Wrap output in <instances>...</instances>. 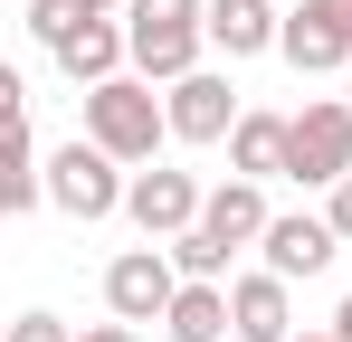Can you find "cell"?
Wrapping results in <instances>:
<instances>
[{
  "label": "cell",
  "instance_id": "6da1fadb",
  "mask_svg": "<svg viewBox=\"0 0 352 342\" xmlns=\"http://www.w3.org/2000/svg\"><path fill=\"white\" fill-rule=\"evenodd\" d=\"M124 38H133V76L181 86L210 48V0H124Z\"/></svg>",
  "mask_w": 352,
  "mask_h": 342
},
{
  "label": "cell",
  "instance_id": "7a4b0ae2",
  "mask_svg": "<svg viewBox=\"0 0 352 342\" xmlns=\"http://www.w3.org/2000/svg\"><path fill=\"white\" fill-rule=\"evenodd\" d=\"M172 133V105L153 95V76H105L86 86V143H105L115 162H153Z\"/></svg>",
  "mask_w": 352,
  "mask_h": 342
},
{
  "label": "cell",
  "instance_id": "3957f363",
  "mask_svg": "<svg viewBox=\"0 0 352 342\" xmlns=\"http://www.w3.org/2000/svg\"><path fill=\"white\" fill-rule=\"evenodd\" d=\"M286 181H314V190L352 181V105L343 95H314L286 124Z\"/></svg>",
  "mask_w": 352,
  "mask_h": 342
},
{
  "label": "cell",
  "instance_id": "277c9868",
  "mask_svg": "<svg viewBox=\"0 0 352 342\" xmlns=\"http://www.w3.org/2000/svg\"><path fill=\"white\" fill-rule=\"evenodd\" d=\"M124 162L105 152V143H67V152H48V200H58L67 219H115L124 209Z\"/></svg>",
  "mask_w": 352,
  "mask_h": 342
},
{
  "label": "cell",
  "instance_id": "5b68a950",
  "mask_svg": "<svg viewBox=\"0 0 352 342\" xmlns=\"http://www.w3.org/2000/svg\"><path fill=\"white\" fill-rule=\"evenodd\" d=\"M181 266H172V247H124L115 266H105V304H115V323H162L181 304Z\"/></svg>",
  "mask_w": 352,
  "mask_h": 342
},
{
  "label": "cell",
  "instance_id": "8992f818",
  "mask_svg": "<svg viewBox=\"0 0 352 342\" xmlns=\"http://www.w3.org/2000/svg\"><path fill=\"white\" fill-rule=\"evenodd\" d=\"M124 209H133V228L143 238H181V228H200V209H210V190L190 181V171H133V190H124Z\"/></svg>",
  "mask_w": 352,
  "mask_h": 342
},
{
  "label": "cell",
  "instance_id": "52a82bcc",
  "mask_svg": "<svg viewBox=\"0 0 352 342\" xmlns=\"http://www.w3.org/2000/svg\"><path fill=\"white\" fill-rule=\"evenodd\" d=\"M162 105H172V133H181V143H229L238 114H248V105L229 95V76H210V67H190Z\"/></svg>",
  "mask_w": 352,
  "mask_h": 342
},
{
  "label": "cell",
  "instance_id": "ba28073f",
  "mask_svg": "<svg viewBox=\"0 0 352 342\" xmlns=\"http://www.w3.org/2000/svg\"><path fill=\"white\" fill-rule=\"evenodd\" d=\"M257 247H267V276H286V285H295V276H324V266H333L343 228L295 209V219H267V238H257Z\"/></svg>",
  "mask_w": 352,
  "mask_h": 342
},
{
  "label": "cell",
  "instance_id": "9c48e42d",
  "mask_svg": "<svg viewBox=\"0 0 352 342\" xmlns=\"http://www.w3.org/2000/svg\"><path fill=\"white\" fill-rule=\"evenodd\" d=\"M229 323H238V342H295L286 276H229Z\"/></svg>",
  "mask_w": 352,
  "mask_h": 342
},
{
  "label": "cell",
  "instance_id": "30bf717a",
  "mask_svg": "<svg viewBox=\"0 0 352 342\" xmlns=\"http://www.w3.org/2000/svg\"><path fill=\"white\" fill-rule=\"evenodd\" d=\"M67 67V76H76V86H105V76H124V57H133V38H124L115 19H86V29H67L58 48H48Z\"/></svg>",
  "mask_w": 352,
  "mask_h": 342
},
{
  "label": "cell",
  "instance_id": "8fae6325",
  "mask_svg": "<svg viewBox=\"0 0 352 342\" xmlns=\"http://www.w3.org/2000/svg\"><path fill=\"white\" fill-rule=\"evenodd\" d=\"M286 38V19H276V0H210V48L229 57H257Z\"/></svg>",
  "mask_w": 352,
  "mask_h": 342
},
{
  "label": "cell",
  "instance_id": "7c38bea8",
  "mask_svg": "<svg viewBox=\"0 0 352 342\" xmlns=\"http://www.w3.org/2000/svg\"><path fill=\"white\" fill-rule=\"evenodd\" d=\"M286 124L295 114H238V133H229V171L238 181H267V171H286Z\"/></svg>",
  "mask_w": 352,
  "mask_h": 342
},
{
  "label": "cell",
  "instance_id": "4fadbf2b",
  "mask_svg": "<svg viewBox=\"0 0 352 342\" xmlns=\"http://www.w3.org/2000/svg\"><path fill=\"white\" fill-rule=\"evenodd\" d=\"M200 228H210V238H229V247H257V238H267V200H257V181H219V190H210V209H200Z\"/></svg>",
  "mask_w": 352,
  "mask_h": 342
},
{
  "label": "cell",
  "instance_id": "5bb4252c",
  "mask_svg": "<svg viewBox=\"0 0 352 342\" xmlns=\"http://www.w3.org/2000/svg\"><path fill=\"white\" fill-rule=\"evenodd\" d=\"M162 333H172V342H219V333H238V323H229V285H181V304L162 314Z\"/></svg>",
  "mask_w": 352,
  "mask_h": 342
},
{
  "label": "cell",
  "instance_id": "9a60e30c",
  "mask_svg": "<svg viewBox=\"0 0 352 342\" xmlns=\"http://www.w3.org/2000/svg\"><path fill=\"white\" fill-rule=\"evenodd\" d=\"M276 48H286L295 67H305V76H333V67H352V38H343V29H324L314 10H295V19H286V38H276Z\"/></svg>",
  "mask_w": 352,
  "mask_h": 342
},
{
  "label": "cell",
  "instance_id": "2e32d148",
  "mask_svg": "<svg viewBox=\"0 0 352 342\" xmlns=\"http://www.w3.org/2000/svg\"><path fill=\"white\" fill-rule=\"evenodd\" d=\"M229 257H238V247H229V238H210V228H181V238H172V266H181L190 285H219V276H229Z\"/></svg>",
  "mask_w": 352,
  "mask_h": 342
},
{
  "label": "cell",
  "instance_id": "e0dca14e",
  "mask_svg": "<svg viewBox=\"0 0 352 342\" xmlns=\"http://www.w3.org/2000/svg\"><path fill=\"white\" fill-rule=\"evenodd\" d=\"M86 19H105L96 0H29V29H38V48H58L67 29H86Z\"/></svg>",
  "mask_w": 352,
  "mask_h": 342
},
{
  "label": "cell",
  "instance_id": "ac0fdd59",
  "mask_svg": "<svg viewBox=\"0 0 352 342\" xmlns=\"http://www.w3.org/2000/svg\"><path fill=\"white\" fill-rule=\"evenodd\" d=\"M10 342H76V333H67L58 314H19V323H10Z\"/></svg>",
  "mask_w": 352,
  "mask_h": 342
},
{
  "label": "cell",
  "instance_id": "d6986e66",
  "mask_svg": "<svg viewBox=\"0 0 352 342\" xmlns=\"http://www.w3.org/2000/svg\"><path fill=\"white\" fill-rule=\"evenodd\" d=\"M324 219L343 228V247H352V181H333V200H324Z\"/></svg>",
  "mask_w": 352,
  "mask_h": 342
},
{
  "label": "cell",
  "instance_id": "ffe728a7",
  "mask_svg": "<svg viewBox=\"0 0 352 342\" xmlns=\"http://www.w3.org/2000/svg\"><path fill=\"white\" fill-rule=\"evenodd\" d=\"M305 10H314L324 29H343V38H352V0H305Z\"/></svg>",
  "mask_w": 352,
  "mask_h": 342
},
{
  "label": "cell",
  "instance_id": "44dd1931",
  "mask_svg": "<svg viewBox=\"0 0 352 342\" xmlns=\"http://www.w3.org/2000/svg\"><path fill=\"white\" fill-rule=\"evenodd\" d=\"M76 342H133V323H96V333H76Z\"/></svg>",
  "mask_w": 352,
  "mask_h": 342
},
{
  "label": "cell",
  "instance_id": "7402d4cb",
  "mask_svg": "<svg viewBox=\"0 0 352 342\" xmlns=\"http://www.w3.org/2000/svg\"><path fill=\"white\" fill-rule=\"evenodd\" d=\"M333 342H352V295H343V304H333Z\"/></svg>",
  "mask_w": 352,
  "mask_h": 342
},
{
  "label": "cell",
  "instance_id": "603a6c76",
  "mask_svg": "<svg viewBox=\"0 0 352 342\" xmlns=\"http://www.w3.org/2000/svg\"><path fill=\"white\" fill-rule=\"evenodd\" d=\"M295 342H333V333H295Z\"/></svg>",
  "mask_w": 352,
  "mask_h": 342
},
{
  "label": "cell",
  "instance_id": "cb8c5ba5",
  "mask_svg": "<svg viewBox=\"0 0 352 342\" xmlns=\"http://www.w3.org/2000/svg\"><path fill=\"white\" fill-rule=\"evenodd\" d=\"M96 10H124V0H96Z\"/></svg>",
  "mask_w": 352,
  "mask_h": 342
},
{
  "label": "cell",
  "instance_id": "d4e9b609",
  "mask_svg": "<svg viewBox=\"0 0 352 342\" xmlns=\"http://www.w3.org/2000/svg\"><path fill=\"white\" fill-rule=\"evenodd\" d=\"M343 105H352V86H343Z\"/></svg>",
  "mask_w": 352,
  "mask_h": 342
}]
</instances>
